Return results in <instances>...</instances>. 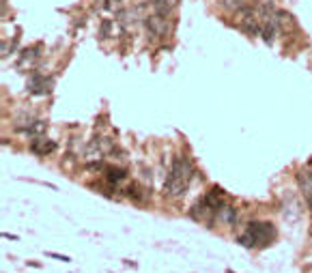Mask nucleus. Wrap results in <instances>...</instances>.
<instances>
[{
  "label": "nucleus",
  "mask_w": 312,
  "mask_h": 273,
  "mask_svg": "<svg viewBox=\"0 0 312 273\" xmlns=\"http://www.w3.org/2000/svg\"><path fill=\"white\" fill-rule=\"evenodd\" d=\"M192 177H194V166H192L190 157L177 155L170 163L168 177H166V183H164L166 196H170V198H181V196L187 192V187H190Z\"/></svg>",
  "instance_id": "obj_1"
},
{
  "label": "nucleus",
  "mask_w": 312,
  "mask_h": 273,
  "mask_svg": "<svg viewBox=\"0 0 312 273\" xmlns=\"http://www.w3.org/2000/svg\"><path fill=\"white\" fill-rule=\"evenodd\" d=\"M276 226L271 222H250L247 230L237 237V243L244 248H267L276 239Z\"/></svg>",
  "instance_id": "obj_2"
},
{
  "label": "nucleus",
  "mask_w": 312,
  "mask_h": 273,
  "mask_svg": "<svg viewBox=\"0 0 312 273\" xmlns=\"http://www.w3.org/2000/svg\"><path fill=\"white\" fill-rule=\"evenodd\" d=\"M222 196H224V189L222 187H213L209 194H204L196 205L192 206L190 211V217L201 224H213V220L218 217V211L222 206Z\"/></svg>",
  "instance_id": "obj_3"
},
{
  "label": "nucleus",
  "mask_w": 312,
  "mask_h": 273,
  "mask_svg": "<svg viewBox=\"0 0 312 273\" xmlns=\"http://www.w3.org/2000/svg\"><path fill=\"white\" fill-rule=\"evenodd\" d=\"M144 28H147V32L153 39H164L170 32V24H168V20H166V15L153 13V15H147V18H144Z\"/></svg>",
  "instance_id": "obj_4"
},
{
  "label": "nucleus",
  "mask_w": 312,
  "mask_h": 273,
  "mask_svg": "<svg viewBox=\"0 0 312 273\" xmlns=\"http://www.w3.org/2000/svg\"><path fill=\"white\" fill-rule=\"evenodd\" d=\"M28 91H30V95H35V97L47 95V92L52 91V78H45L43 73H32L28 80Z\"/></svg>",
  "instance_id": "obj_5"
},
{
  "label": "nucleus",
  "mask_w": 312,
  "mask_h": 273,
  "mask_svg": "<svg viewBox=\"0 0 312 273\" xmlns=\"http://www.w3.org/2000/svg\"><path fill=\"white\" fill-rule=\"evenodd\" d=\"M30 151L39 157H45L50 153L56 151V142L50 140V138H43V136H37V138L30 140Z\"/></svg>",
  "instance_id": "obj_6"
},
{
  "label": "nucleus",
  "mask_w": 312,
  "mask_h": 273,
  "mask_svg": "<svg viewBox=\"0 0 312 273\" xmlns=\"http://www.w3.org/2000/svg\"><path fill=\"white\" fill-rule=\"evenodd\" d=\"M18 132L22 134H26V136H30V138H37V136H43L45 134V129H47V123H43V121H28L26 125H18Z\"/></svg>",
  "instance_id": "obj_7"
},
{
  "label": "nucleus",
  "mask_w": 312,
  "mask_h": 273,
  "mask_svg": "<svg viewBox=\"0 0 312 273\" xmlns=\"http://www.w3.org/2000/svg\"><path fill=\"white\" fill-rule=\"evenodd\" d=\"M123 192H125L127 198L136 200V203H147V200H149V192H147L144 187H140L138 183H129L127 187L123 189Z\"/></svg>",
  "instance_id": "obj_8"
},
{
  "label": "nucleus",
  "mask_w": 312,
  "mask_h": 273,
  "mask_svg": "<svg viewBox=\"0 0 312 273\" xmlns=\"http://www.w3.org/2000/svg\"><path fill=\"white\" fill-rule=\"evenodd\" d=\"M177 4H179V0H151V7H153L155 13L166 15V18L177 9Z\"/></svg>",
  "instance_id": "obj_9"
},
{
  "label": "nucleus",
  "mask_w": 312,
  "mask_h": 273,
  "mask_svg": "<svg viewBox=\"0 0 312 273\" xmlns=\"http://www.w3.org/2000/svg\"><path fill=\"white\" fill-rule=\"evenodd\" d=\"M104 172H106V181L110 183V185H114V187H116L118 183H123V181H125V179H127V170H125V168H114V166H108Z\"/></svg>",
  "instance_id": "obj_10"
},
{
  "label": "nucleus",
  "mask_w": 312,
  "mask_h": 273,
  "mask_svg": "<svg viewBox=\"0 0 312 273\" xmlns=\"http://www.w3.org/2000/svg\"><path fill=\"white\" fill-rule=\"evenodd\" d=\"M297 179H299L301 192H304L306 200H308V203H312V172H310V170H301V172L297 174Z\"/></svg>",
  "instance_id": "obj_11"
},
{
  "label": "nucleus",
  "mask_w": 312,
  "mask_h": 273,
  "mask_svg": "<svg viewBox=\"0 0 312 273\" xmlns=\"http://www.w3.org/2000/svg\"><path fill=\"white\" fill-rule=\"evenodd\" d=\"M218 220L222 224H226V226H233V224L237 222V209L230 206V205H222L220 211H218Z\"/></svg>",
  "instance_id": "obj_12"
},
{
  "label": "nucleus",
  "mask_w": 312,
  "mask_h": 273,
  "mask_svg": "<svg viewBox=\"0 0 312 273\" xmlns=\"http://www.w3.org/2000/svg\"><path fill=\"white\" fill-rule=\"evenodd\" d=\"M276 24H278V30L287 32V30H293L295 28V22H293V15L287 13V11H276Z\"/></svg>",
  "instance_id": "obj_13"
},
{
  "label": "nucleus",
  "mask_w": 312,
  "mask_h": 273,
  "mask_svg": "<svg viewBox=\"0 0 312 273\" xmlns=\"http://www.w3.org/2000/svg\"><path fill=\"white\" fill-rule=\"evenodd\" d=\"M220 4H222L224 9L239 13V11L244 9V7H247V0H220Z\"/></svg>",
  "instance_id": "obj_14"
},
{
  "label": "nucleus",
  "mask_w": 312,
  "mask_h": 273,
  "mask_svg": "<svg viewBox=\"0 0 312 273\" xmlns=\"http://www.w3.org/2000/svg\"><path fill=\"white\" fill-rule=\"evenodd\" d=\"M112 30H114V22H112V20H101V24H99V37H101V39L112 37Z\"/></svg>",
  "instance_id": "obj_15"
},
{
  "label": "nucleus",
  "mask_w": 312,
  "mask_h": 273,
  "mask_svg": "<svg viewBox=\"0 0 312 273\" xmlns=\"http://www.w3.org/2000/svg\"><path fill=\"white\" fill-rule=\"evenodd\" d=\"M45 256H47V258H54V260H61V263H71L69 256H63V254H56V252H47Z\"/></svg>",
  "instance_id": "obj_16"
},
{
  "label": "nucleus",
  "mask_w": 312,
  "mask_h": 273,
  "mask_svg": "<svg viewBox=\"0 0 312 273\" xmlns=\"http://www.w3.org/2000/svg\"><path fill=\"white\" fill-rule=\"evenodd\" d=\"M4 239H11V241H18V234H9V232H2Z\"/></svg>",
  "instance_id": "obj_17"
},
{
  "label": "nucleus",
  "mask_w": 312,
  "mask_h": 273,
  "mask_svg": "<svg viewBox=\"0 0 312 273\" xmlns=\"http://www.w3.org/2000/svg\"><path fill=\"white\" fill-rule=\"evenodd\" d=\"M256 4H267V7H273V0H256Z\"/></svg>",
  "instance_id": "obj_18"
},
{
  "label": "nucleus",
  "mask_w": 312,
  "mask_h": 273,
  "mask_svg": "<svg viewBox=\"0 0 312 273\" xmlns=\"http://www.w3.org/2000/svg\"><path fill=\"white\" fill-rule=\"evenodd\" d=\"M226 273H235V271L233 269H226Z\"/></svg>",
  "instance_id": "obj_19"
}]
</instances>
